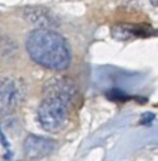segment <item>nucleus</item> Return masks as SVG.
I'll use <instances>...</instances> for the list:
<instances>
[{
    "mask_svg": "<svg viewBox=\"0 0 158 161\" xmlns=\"http://www.w3.org/2000/svg\"><path fill=\"white\" fill-rule=\"evenodd\" d=\"M27 53L37 64L50 70H64L71 60L68 44L61 34L49 29H37L26 40Z\"/></svg>",
    "mask_w": 158,
    "mask_h": 161,
    "instance_id": "nucleus-1",
    "label": "nucleus"
},
{
    "mask_svg": "<svg viewBox=\"0 0 158 161\" xmlns=\"http://www.w3.org/2000/svg\"><path fill=\"white\" fill-rule=\"evenodd\" d=\"M73 93L74 87L63 80L54 81L46 90V97L39 107L40 124L46 131L58 133L66 127Z\"/></svg>",
    "mask_w": 158,
    "mask_h": 161,
    "instance_id": "nucleus-2",
    "label": "nucleus"
},
{
    "mask_svg": "<svg viewBox=\"0 0 158 161\" xmlns=\"http://www.w3.org/2000/svg\"><path fill=\"white\" fill-rule=\"evenodd\" d=\"M25 96V87L14 77H0V113H9L20 104Z\"/></svg>",
    "mask_w": 158,
    "mask_h": 161,
    "instance_id": "nucleus-3",
    "label": "nucleus"
},
{
    "mask_svg": "<svg viewBox=\"0 0 158 161\" xmlns=\"http://www.w3.org/2000/svg\"><path fill=\"white\" fill-rule=\"evenodd\" d=\"M56 143L49 138H43V137L37 136H29L23 143V148H25V154L29 158L33 160H39L49 155L50 153L54 150Z\"/></svg>",
    "mask_w": 158,
    "mask_h": 161,
    "instance_id": "nucleus-4",
    "label": "nucleus"
}]
</instances>
